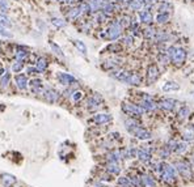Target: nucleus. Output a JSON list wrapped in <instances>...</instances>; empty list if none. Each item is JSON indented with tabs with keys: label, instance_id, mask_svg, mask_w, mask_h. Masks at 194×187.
<instances>
[{
	"label": "nucleus",
	"instance_id": "f257e3e1",
	"mask_svg": "<svg viewBox=\"0 0 194 187\" xmlns=\"http://www.w3.org/2000/svg\"><path fill=\"white\" fill-rule=\"evenodd\" d=\"M159 170L161 174V179L167 183H173L176 181V170L173 166L168 165V163L163 162L159 165Z\"/></svg>",
	"mask_w": 194,
	"mask_h": 187
},
{
	"label": "nucleus",
	"instance_id": "f03ea898",
	"mask_svg": "<svg viewBox=\"0 0 194 187\" xmlns=\"http://www.w3.org/2000/svg\"><path fill=\"white\" fill-rule=\"evenodd\" d=\"M121 29H122L121 22H118V21L113 22L109 26V29H107V38H109V39H117L121 35Z\"/></svg>",
	"mask_w": 194,
	"mask_h": 187
},
{
	"label": "nucleus",
	"instance_id": "7ed1b4c3",
	"mask_svg": "<svg viewBox=\"0 0 194 187\" xmlns=\"http://www.w3.org/2000/svg\"><path fill=\"white\" fill-rule=\"evenodd\" d=\"M185 59H186V51L184 50V48L177 47L174 54H173V56L170 58V60H172L176 66H180V64H182L184 62H185Z\"/></svg>",
	"mask_w": 194,
	"mask_h": 187
},
{
	"label": "nucleus",
	"instance_id": "20e7f679",
	"mask_svg": "<svg viewBox=\"0 0 194 187\" xmlns=\"http://www.w3.org/2000/svg\"><path fill=\"white\" fill-rule=\"evenodd\" d=\"M176 169H177V171L184 177V178H190L191 177L190 168H189L185 162H181V161L176 162Z\"/></svg>",
	"mask_w": 194,
	"mask_h": 187
},
{
	"label": "nucleus",
	"instance_id": "39448f33",
	"mask_svg": "<svg viewBox=\"0 0 194 187\" xmlns=\"http://www.w3.org/2000/svg\"><path fill=\"white\" fill-rule=\"evenodd\" d=\"M157 77H159V69L156 66H149L148 71H147V81L151 84V82L156 81Z\"/></svg>",
	"mask_w": 194,
	"mask_h": 187
},
{
	"label": "nucleus",
	"instance_id": "423d86ee",
	"mask_svg": "<svg viewBox=\"0 0 194 187\" xmlns=\"http://www.w3.org/2000/svg\"><path fill=\"white\" fill-rule=\"evenodd\" d=\"M123 110L127 111L131 115H140L143 113V107H139L136 105H128V103H125L123 105Z\"/></svg>",
	"mask_w": 194,
	"mask_h": 187
},
{
	"label": "nucleus",
	"instance_id": "0eeeda50",
	"mask_svg": "<svg viewBox=\"0 0 194 187\" xmlns=\"http://www.w3.org/2000/svg\"><path fill=\"white\" fill-rule=\"evenodd\" d=\"M133 134L135 135V136H138L139 139H142V140H146V139H149V137H151V134H149L147 130L142 128L140 126L136 127V128H134L133 130Z\"/></svg>",
	"mask_w": 194,
	"mask_h": 187
},
{
	"label": "nucleus",
	"instance_id": "6e6552de",
	"mask_svg": "<svg viewBox=\"0 0 194 187\" xmlns=\"http://www.w3.org/2000/svg\"><path fill=\"white\" fill-rule=\"evenodd\" d=\"M142 107L146 109V110H148V111H152V110H155L157 106L149 97H144L143 101H142Z\"/></svg>",
	"mask_w": 194,
	"mask_h": 187
},
{
	"label": "nucleus",
	"instance_id": "1a4fd4ad",
	"mask_svg": "<svg viewBox=\"0 0 194 187\" xmlns=\"http://www.w3.org/2000/svg\"><path fill=\"white\" fill-rule=\"evenodd\" d=\"M89 9H91L92 12H96L98 11L101 7H104V0H89Z\"/></svg>",
	"mask_w": 194,
	"mask_h": 187
},
{
	"label": "nucleus",
	"instance_id": "9d476101",
	"mask_svg": "<svg viewBox=\"0 0 194 187\" xmlns=\"http://www.w3.org/2000/svg\"><path fill=\"white\" fill-rule=\"evenodd\" d=\"M160 106H161L163 109H165V110H173L174 106H176V101L170 100V98H168V100H163L161 102H160Z\"/></svg>",
	"mask_w": 194,
	"mask_h": 187
},
{
	"label": "nucleus",
	"instance_id": "9b49d317",
	"mask_svg": "<svg viewBox=\"0 0 194 187\" xmlns=\"http://www.w3.org/2000/svg\"><path fill=\"white\" fill-rule=\"evenodd\" d=\"M139 17H140V21L144 22V24H151L152 22V15L149 13L148 11H143L139 13Z\"/></svg>",
	"mask_w": 194,
	"mask_h": 187
},
{
	"label": "nucleus",
	"instance_id": "f8f14e48",
	"mask_svg": "<svg viewBox=\"0 0 194 187\" xmlns=\"http://www.w3.org/2000/svg\"><path fill=\"white\" fill-rule=\"evenodd\" d=\"M142 181V186L144 187H156V183H155L154 178H151L149 175H144L143 179H140Z\"/></svg>",
	"mask_w": 194,
	"mask_h": 187
},
{
	"label": "nucleus",
	"instance_id": "ddd939ff",
	"mask_svg": "<svg viewBox=\"0 0 194 187\" xmlns=\"http://www.w3.org/2000/svg\"><path fill=\"white\" fill-rule=\"evenodd\" d=\"M178 89H180L178 84H176V82H172V81L167 82V84L163 87V90H164V92H169V90H178Z\"/></svg>",
	"mask_w": 194,
	"mask_h": 187
},
{
	"label": "nucleus",
	"instance_id": "4468645a",
	"mask_svg": "<svg viewBox=\"0 0 194 187\" xmlns=\"http://www.w3.org/2000/svg\"><path fill=\"white\" fill-rule=\"evenodd\" d=\"M172 4L170 3H167V1H164V3L161 4V6L159 7V11H160V13H168L169 11H172Z\"/></svg>",
	"mask_w": 194,
	"mask_h": 187
},
{
	"label": "nucleus",
	"instance_id": "2eb2a0df",
	"mask_svg": "<svg viewBox=\"0 0 194 187\" xmlns=\"http://www.w3.org/2000/svg\"><path fill=\"white\" fill-rule=\"evenodd\" d=\"M128 7H130L131 9L138 11V9H140L142 7H143V3H142L140 0H131V1H128Z\"/></svg>",
	"mask_w": 194,
	"mask_h": 187
},
{
	"label": "nucleus",
	"instance_id": "dca6fc26",
	"mask_svg": "<svg viewBox=\"0 0 194 187\" xmlns=\"http://www.w3.org/2000/svg\"><path fill=\"white\" fill-rule=\"evenodd\" d=\"M80 13H81V9L80 8H73V9H71L70 13H68V19H70V20H75V19H77V17L80 16Z\"/></svg>",
	"mask_w": 194,
	"mask_h": 187
},
{
	"label": "nucleus",
	"instance_id": "f3484780",
	"mask_svg": "<svg viewBox=\"0 0 194 187\" xmlns=\"http://www.w3.org/2000/svg\"><path fill=\"white\" fill-rule=\"evenodd\" d=\"M131 73H128V72H117V73L114 75V77H117L118 80H122V81H126L127 82L128 77H130Z\"/></svg>",
	"mask_w": 194,
	"mask_h": 187
},
{
	"label": "nucleus",
	"instance_id": "a211bd4d",
	"mask_svg": "<svg viewBox=\"0 0 194 187\" xmlns=\"http://www.w3.org/2000/svg\"><path fill=\"white\" fill-rule=\"evenodd\" d=\"M0 26H12V24H10V21L8 20V17L5 16V15H0Z\"/></svg>",
	"mask_w": 194,
	"mask_h": 187
},
{
	"label": "nucleus",
	"instance_id": "6ab92c4d",
	"mask_svg": "<svg viewBox=\"0 0 194 187\" xmlns=\"http://www.w3.org/2000/svg\"><path fill=\"white\" fill-rule=\"evenodd\" d=\"M156 20H157L159 24H164V22H167L168 20H169V15L168 13H160L159 16L156 17Z\"/></svg>",
	"mask_w": 194,
	"mask_h": 187
},
{
	"label": "nucleus",
	"instance_id": "aec40b11",
	"mask_svg": "<svg viewBox=\"0 0 194 187\" xmlns=\"http://www.w3.org/2000/svg\"><path fill=\"white\" fill-rule=\"evenodd\" d=\"M127 82H130V84H133V85H139L140 84V79H139L136 75H130Z\"/></svg>",
	"mask_w": 194,
	"mask_h": 187
},
{
	"label": "nucleus",
	"instance_id": "412c9836",
	"mask_svg": "<svg viewBox=\"0 0 194 187\" xmlns=\"http://www.w3.org/2000/svg\"><path fill=\"white\" fill-rule=\"evenodd\" d=\"M184 139L185 140H193L194 139V130H186L184 132Z\"/></svg>",
	"mask_w": 194,
	"mask_h": 187
},
{
	"label": "nucleus",
	"instance_id": "4be33fe9",
	"mask_svg": "<svg viewBox=\"0 0 194 187\" xmlns=\"http://www.w3.org/2000/svg\"><path fill=\"white\" fill-rule=\"evenodd\" d=\"M186 149H188L186 143H177V148H176V152L177 153H184Z\"/></svg>",
	"mask_w": 194,
	"mask_h": 187
},
{
	"label": "nucleus",
	"instance_id": "5701e85b",
	"mask_svg": "<svg viewBox=\"0 0 194 187\" xmlns=\"http://www.w3.org/2000/svg\"><path fill=\"white\" fill-rule=\"evenodd\" d=\"M139 158L143 161H149L151 154H149L148 152H146V150H139Z\"/></svg>",
	"mask_w": 194,
	"mask_h": 187
},
{
	"label": "nucleus",
	"instance_id": "b1692460",
	"mask_svg": "<svg viewBox=\"0 0 194 187\" xmlns=\"http://www.w3.org/2000/svg\"><path fill=\"white\" fill-rule=\"evenodd\" d=\"M51 22H52V25H55L57 28H63L66 25V22L63 21L62 19H52Z\"/></svg>",
	"mask_w": 194,
	"mask_h": 187
},
{
	"label": "nucleus",
	"instance_id": "393cba45",
	"mask_svg": "<svg viewBox=\"0 0 194 187\" xmlns=\"http://www.w3.org/2000/svg\"><path fill=\"white\" fill-rule=\"evenodd\" d=\"M75 46H76V47H77L83 54L87 53V47H85V45H84L81 41H75Z\"/></svg>",
	"mask_w": 194,
	"mask_h": 187
},
{
	"label": "nucleus",
	"instance_id": "a878e982",
	"mask_svg": "<svg viewBox=\"0 0 194 187\" xmlns=\"http://www.w3.org/2000/svg\"><path fill=\"white\" fill-rule=\"evenodd\" d=\"M110 121V116L106 115V114H101V115L96 116V122H98V123H102V122H107Z\"/></svg>",
	"mask_w": 194,
	"mask_h": 187
},
{
	"label": "nucleus",
	"instance_id": "bb28decb",
	"mask_svg": "<svg viewBox=\"0 0 194 187\" xmlns=\"http://www.w3.org/2000/svg\"><path fill=\"white\" fill-rule=\"evenodd\" d=\"M0 9H1L3 12H7V9H8V1L7 0H0Z\"/></svg>",
	"mask_w": 194,
	"mask_h": 187
},
{
	"label": "nucleus",
	"instance_id": "cd10ccee",
	"mask_svg": "<svg viewBox=\"0 0 194 187\" xmlns=\"http://www.w3.org/2000/svg\"><path fill=\"white\" fill-rule=\"evenodd\" d=\"M60 80H62L63 82H68V81H75V80H73V77L68 76V75H60Z\"/></svg>",
	"mask_w": 194,
	"mask_h": 187
},
{
	"label": "nucleus",
	"instance_id": "c85d7f7f",
	"mask_svg": "<svg viewBox=\"0 0 194 187\" xmlns=\"http://www.w3.org/2000/svg\"><path fill=\"white\" fill-rule=\"evenodd\" d=\"M144 35H146L147 38H152L155 35V30L154 29H146L144 30Z\"/></svg>",
	"mask_w": 194,
	"mask_h": 187
},
{
	"label": "nucleus",
	"instance_id": "c756f323",
	"mask_svg": "<svg viewBox=\"0 0 194 187\" xmlns=\"http://www.w3.org/2000/svg\"><path fill=\"white\" fill-rule=\"evenodd\" d=\"M189 114V109L185 107V109H181V111L178 113V115H180V118H186Z\"/></svg>",
	"mask_w": 194,
	"mask_h": 187
},
{
	"label": "nucleus",
	"instance_id": "7c9ffc66",
	"mask_svg": "<svg viewBox=\"0 0 194 187\" xmlns=\"http://www.w3.org/2000/svg\"><path fill=\"white\" fill-rule=\"evenodd\" d=\"M50 45H51V47H52V50H54L55 51V53H57V54H59V55H63V53H62V50H60V47H59V46H57V45H55V43H50Z\"/></svg>",
	"mask_w": 194,
	"mask_h": 187
},
{
	"label": "nucleus",
	"instance_id": "2f4dec72",
	"mask_svg": "<svg viewBox=\"0 0 194 187\" xmlns=\"http://www.w3.org/2000/svg\"><path fill=\"white\" fill-rule=\"evenodd\" d=\"M0 34L4 35V37H12V34H10L9 32H7V30H5L3 26H0Z\"/></svg>",
	"mask_w": 194,
	"mask_h": 187
},
{
	"label": "nucleus",
	"instance_id": "473e14b6",
	"mask_svg": "<svg viewBox=\"0 0 194 187\" xmlns=\"http://www.w3.org/2000/svg\"><path fill=\"white\" fill-rule=\"evenodd\" d=\"M140 1L143 3V6H144V4H152L155 0H140Z\"/></svg>",
	"mask_w": 194,
	"mask_h": 187
},
{
	"label": "nucleus",
	"instance_id": "72a5a7b5",
	"mask_svg": "<svg viewBox=\"0 0 194 187\" xmlns=\"http://www.w3.org/2000/svg\"><path fill=\"white\" fill-rule=\"evenodd\" d=\"M125 42L126 43H128V45H130L131 42H133V38H130V37H127V38H125Z\"/></svg>",
	"mask_w": 194,
	"mask_h": 187
},
{
	"label": "nucleus",
	"instance_id": "f704fd0d",
	"mask_svg": "<svg viewBox=\"0 0 194 187\" xmlns=\"http://www.w3.org/2000/svg\"><path fill=\"white\" fill-rule=\"evenodd\" d=\"M45 67V60H39V68H43Z\"/></svg>",
	"mask_w": 194,
	"mask_h": 187
},
{
	"label": "nucleus",
	"instance_id": "c9c22d12",
	"mask_svg": "<svg viewBox=\"0 0 194 187\" xmlns=\"http://www.w3.org/2000/svg\"><path fill=\"white\" fill-rule=\"evenodd\" d=\"M75 100H80V97H81V93H75Z\"/></svg>",
	"mask_w": 194,
	"mask_h": 187
},
{
	"label": "nucleus",
	"instance_id": "e433bc0d",
	"mask_svg": "<svg viewBox=\"0 0 194 187\" xmlns=\"http://www.w3.org/2000/svg\"><path fill=\"white\" fill-rule=\"evenodd\" d=\"M58 1H64V0H58Z\"/></svg>",
	"mask_w": 194,
	"mask_h": 187
}]
</instances>
